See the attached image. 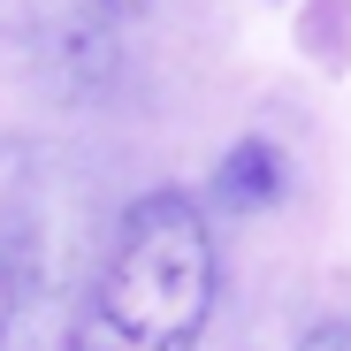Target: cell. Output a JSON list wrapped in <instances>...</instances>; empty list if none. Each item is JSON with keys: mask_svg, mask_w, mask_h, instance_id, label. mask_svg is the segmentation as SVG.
<instances>
[{"mask_svg": "<svg viewBox=\"0 0 351 351\" xmlns=\"http://www.w3.org/2000/svg\"><path fill=\"white\" fill-rule=\"evenodd\" d=\"M221 252L191 191H138L114 214L69 321V351H191L214 321Z\"/></svg>", "mask_w": 351, "mask_h": 351, "instance_id": "6da1fadb", "label": "cell"}, {"mask_svg": "<svg viewBox=\"0 0 351 351\" xmlns=\"http://www.w3.org/2000/svg\"><path fill=\"white\" fill-rule=\"evenodd\" d=\"M214 199H221L229 214H267V206H282V199H290V160H282V145L260 138V130H245L237 145L214 160Z\"/></svg>", "mask_w": 351, "mask_h": 351, "instance_id": "7a4b0ae2", "label": "cell"}, {"mask_svg": "<svg viewBox=\"0 0 351 351\" xmlns=\"http://www.w3.org/2000/svg\"><path fill=\"white\" fill-rule=\"evenodd\" d=\"M290 351H351V321H313Z\"/></svg>", "mask_w": 351, "mask_h": 351, "instance_id": "3957f363", "label": "cell"}, {"mask_svg": "<svg viewBox=\"0 0 351 351\" xmlns=\"http://www.w3.org/2000/svg\"><path fill=\"white\" fill-rule=\"evenodd\" d=\"M8 321H16V267H8V252H0V336H8Z\"/></svg>", "mask_w": 351, "mask_h": 351, "instance_id": "277c9868", "label": "cell"}]
</instances>
